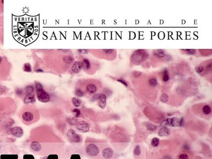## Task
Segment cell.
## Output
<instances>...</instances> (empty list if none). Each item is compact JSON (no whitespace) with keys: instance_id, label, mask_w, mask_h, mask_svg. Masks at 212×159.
<instances>
[{"instance_id":"obj_1","label":"cell","mask_w":212,"mask_h":159,"mask_svg":"<svg viewBox=\"0 0 212 159\" xmlns=\"http://www.w3.org/2000/svg\"><path fill=\"white\" fill-rule=\"evenodd\" d=\"M20 117L24 124L29 125L39 120L40 114L38 110L35 106L26 105L23 106L21 110Z\"/></svg>"},{"instance_id":"obj_2","label":"cell","mask_w":212,"mask_h":159,"mask_svg":"<svg viewBox=\"0 0 212 159\" xmlns=\"http://www.w3.org/2000/svg\"><path fill=\"white\" fill-rule=\"evenodd\" d=\"M77 88H80L85 95H92L98 91L99 88V82L95 80H86L79 83Z\"/></svg>"},{"instance_id":"obj_3","label":"cell","mask_w":212,"mask_h":159,"mask_svg":"<svg viewBox=\"0 0 212 159\" xmlns=\"http://www.w3.org/2000/svg\"><path fill=\"white\" fill-rule=\"evenodd\" d=\"M35 88L38 100L41 103H48L50 99V97L49 94L44 90L42 85L39 82H36Z\"/></svg>"},{"instance_id":"obj_4","label":"cell","mask_w":212,"mask_h":159,"mask_svg":"<svg viewBox=\"0 0 212 159\" xmlns=\"http://www.w3.org/2000/svg\"><path fill=\"white\" fill-rule=\"evenodd\" d=\"M25 96L23 101L25 104H33L35 101L34 88L31 85L27 86L24 88Z\"/></svg>"},{"instance_id":"obj_5","label":"cell","mask_w":212,"mask_h":159,"mask_svg":"<svg viewBox=\"0 0 212 159\" xmlns=\"http://www.w3.org/2000/svg\"><path fill=\"white\" fill-rule=\"evenodd\" d=\"M85 150L87 154L91 157H96L99 153V149L94 143H90L88 144L86 146Z\"/></svg>"},{"instance_id":"obj_6","label":"cell","mask_w":212,"mask_h":159,"mask_svg":"<svg viewBox=\"0 0 212 159\" xmlns=\"http://www.w3.org/2000/svg\"><path fill=\"white\" fill-rule=\"evenodd\" d=\"M67 136L69 140L71 142L79 143L82 141V138L81 136L72 129L68 130L67 132Z\"/></svg>"},{"instance_id":"obj_7","label":"cell","mask_w":212,"mask_h":159,"mask_svg":"<svg viewBox=\"0 0 212 159\" xmlns=\"http://www.w3.org/2000/svg\"><path fill=\"white\" fill-rule=\"evenodd\" d=\"M76 129L82 133H86L89 131L90 125L89 123L84 120H81L76 124Z\"/></svg>"},{"instance_id":"obj_8","label":"cell","mask_w":212,"mask_h":159,"mask_svg":"<svg viewBox=\"0 0 212 159\" xmlns=\"http://www.w3.org/2000/svg\"><path fill=\"white\" fill-rule=\"evenodd\" d=\"M95 96L96 97L95 99L98 100V106L102 109H104L106 105V95L104 93H101Z\"/></svg>"},{"instance_id":"obj_9","label":"cell","mask_w":212,"mask_h":159,"mask_svg":"<svg viewBox=\"0 0 212 159\" xmlns=\"http://www.w3.org/2000/svg\"><path fill=\"white\" fill-rule=\"evenodd\" d=\"M10 132L11 135L16 138L22 137L23 134V129L22 127L18 126L12 127L10 130Z\"/></svg>"},{"instance_id":"obj_10","label":"cell","mask_w":212,"mask_h":159,"mask_svg":"<svg viewBox=\"0 0 212 159\" xmlns=\"http://www.w3.org/2000/svg\"><path fill=\"white\" fill-rule=\"evenodd\" d=\"M102 156L106 159L111 158L114 154L113 151L110 148H105L102 151Z\"/></svg>"},{"instance_id":"obj_11","label":"cell","mask_w":212,"mask_h":159,"mask_svg":"<svg viewBox=\"0 0 212 159\" xmlns=\"http://www.w3.org/2000/svg\"><path fill=\"white\" fill-rule=\"evenodd\" d=\"M82 68V63L81 61H76L72 67V72L75 74L79 73Z\"/></svg>"},{"instance_id":"obj_12","label":"cell","mask_w":212,"mask_h":159,"mask_svg":"<svg viewBox=\"0 0 212 159\" xmlns=\"http://www.w3.org/2000/svg\"><path fill=\"white\" fill-rule=\"evenodd\" d=\"M166 124L171 126H180V120L175 117L168 119L166 121Z\"/></svg>"},{"instance_id":"obj_13","label":"cell","mask_w":212,"mask_h":159,"mask_svg":"<svg viewBox=\"0 0 212 159\" xmlns=\"http://www.w3.org/2000/svg\"><path fill=\"white\" fill-rule=\"evenodd\" d=\"M5 59L0 56V75L1 74H2L3 72H5V70L8 68V64H7L5 63Z\"/></svg>"},{"instance_id":"obj_14","label":"cell","mask_w":212,"mask_h":159,"mask_svg":"<svg viewBox=\"0 0 212 159\" xmlns=\"http://www.w3.org/2000/svg\"><path fill=\"white\" fill-rule=\"evenodd\" d=\"M82 68L84 69L86 71H89L91 69V64L90 61L87 59H84L82 62Z\"/></svg>"},{"instance_id":"obj_15","label":"cell","mask_w":212,"mask_h":159,"mask_svg":"<svg viewBox=\"0 0 212 159\" xmlns=\"http://www.w3.org/2000/svg\"><path fill=\"white\" fill-rule=\"evenodd\" d=\"M31 148L34 151L38 152L41 149L42 147H41V144L39 142L35 141V142H33L31 143Z\"/></svg>"},{"instance_id":"obj_16","label":"cell","mask_w":212,"mask_h":159,"mask_svg":"<svg viewBox=\"0 0 212 159\" xmlns=\"http://www.w3.org/2000/svg\"><path fill=\"white\" fill-rule=\"evenodd\" d=\"M169 129L166 128L165 127H163L162 128L160 129L158 132V135L159 136H169Z\"/></svg>"},{"instance_id":"obj_17","label":"cell","mask_w":212,"mask_h":159,"mask_svg":"<svg viewBox=\"0 0 212 159\" xmlns=\"http://www.w3.org/2000/svg\"><path fill=\"white\" fill-rule=\"evenodd\" d=\"M72 102L74 106L79 107L82 104V100L79 98L74 97L72 99Z\"/></svg>"},{"instance_id":"obj_18","label":"cell","mask_w":212,"mask_h":159,"mask_svg":"<svg viewBox=\"0 0 212 159\" xmlns=\"http://www.w3.org/2000/svg\"><path fill=\"white\" fill-rule=\"evenodd\" d=\"M154 54L158 58H162L165 56V52L162 50H156V52H154Z\"/></svg>"},{"instance_id":"obj_19","label":"cell","mask_w":212,"mask_h":159,"mask_svg":"<svg viewBox=\"0 0 212 159\" xmlns=\"http://www.w3.org/2000/svg\"><path fill=\"white\" fill-rule=\"evenodd\" d=\"M73 60L74 59L73 57L70 55L64 56L63 57V61L67 64L72 63L73 61Z\"/></svg>"},{"instance_id":"obj_20","label":"cell","mask_w":212,"mask_h":159,"mask_svg":"<svg viewBox=\"0 0 212 159\" xmlns=\"http://www.w3.org/2000/svg\"><path fill=\"white\" fill-rule=\"evenodd\" d=\"M211 108L209 105H205L204 106L203 108V112L205 114L208 115V114H209L211 113Z\"/></svg>"},{"instance_id":"obj_21","label":"cell","mask_w":212,"mask_h":159,"mask_svg":"<svg viewBox=\"0 0 212 159\" xmlns=\"http://www.w3.org/2000/svg\"><path fill=\"white\" fill-rule=\"evenodd\" d=\"M23 70L26 72H31V66L29 63H25L24 64L23 66Z\"/></svg>"},{"instance_id":"obj_22","label":"cell","mask_w":212,"mask_h":159,"mask_svg":"<svg viewBox=\"0 0 212 159\" xmlns=\"http://www.w3.org/2000/svg\"><path fill=\"white\" fill-rule=\"evenodd\" d=\"M75 94L76 95V96L78 97H82L83 96V95H85L84 93H83V92L81 90V89L79 88H77V87L76 88V89Z\"/></svg>"},{"instance_id":"obj_23","label":"cell","mask_w":212,"mask_h":159,"mask_svg":"<svg viewBox=\"0 0 212 159\" xmlns=\"http://www.w3.org/2000/svg\"><path fill=\"white\" fill-rule=\"evenodd\" d=\"M159 143V140L158 138H154L152 140V145L153 147H157Z\"/></svg>"},{"instance_id":"obj_24","label":"cell","mask_w":212,"mask_h":159,"mask_svg":"<svg viewBox=\"0 0 212 159\" xmlns=\"http://www.w3.org/2000/svg\"><path fill=\"white\" fill-rule=\"evenodd\" d=\"M134 154L136 156H139L141 153V147L139 145H137L136 146L134 150Z\"/></svg>"},{"instance_id":"obj_25","label":"cell","mask_w":212,"mask_h":159,"mask_svg":"<svg viewBox=\"0 0 212 159\" xmlns=\"http://www.w3.org/2000/svg\"><path fill=\"white\" fill-rule=\"evenodd\" d=\"M17 156L16 155H2L1 156V159H17Z\"/></svg>"},{"instance_id":"obj_26","label":"cell","mask_w":212,"mask_h":159,"mask_svg":"<svg viewBox=\"0 0 212 159\" xmlns=\"http://www.w3.org/2000/svg\"><path fill=\"white\" fill-rule=\"evenodd\" d=\"M169 75L168 74V71L165 70L163 72V81L164 82H167L169 80Z\"/></svg>"},{"instance_id":"obj_27","label":"cell","mask_w":212,"mask_h":159,"mask_svg":"<svg viewBox=\"0 0 212 159\" xmlns=\"http://www.w3.org/2000/svg\"><path fill=\"white\" fill-rule=\"evenodd\" d=\"M157 81L155 78H152L149 80V84L151 86L155 87L157 85Z\"/></svg>"},{"instance_id":"obj_28","label":"cell","mask_w":212,"mask_h":159,"mask_svg":"<svg viewBox=\"0 0 212 159\" xmlns=\"http://www.w3.org/2000/svg\"><path fill=\"white\" fill-rule=\"evenodd\" d=\"M160 99H161V100L163 103L166 102V101H168V99H169L168 95H167L166 94H165V93H164V94H162L161 97H160Z\"/></svg>"},{"instance_id":"obj_29","label":"cell","mask_w":212,"mask_h":159,"mask_svg":"<svg viewBox=\"0 0 212 159\" xmlns=\"http://www.w3.org/2000/svg\"><path fill=\"white\" fill-rule=\"evenodd\" d=\"M16 93L19 97H22L24 93V92L21 88H17L16 90Z\"/></svg>"},{"instance_id":"obj_30","label":"cell","mask_w":212,"mask_h":159,"mask_svg":"<svg viewBox=\"0 0 212 159\" xmlns=\"http://www.w3.org/2000/svg\"><path fill=\"white\" fill-rule=\"evenodd\" d=\"M183 50L188 54H194L195 53V50L193 49H184Z\"/></svg>"},{"instance_id":"obj_31","label":"cell","mask_w":212,"mask_h":159,"mask_svg":"<svg viewBox=\"0 0 212 159\" xmlns=\"http://www.w3.org/2000/svg\"><path fill=\"white\" fill-rule=\"evenodd\" d=\"M147 128L151 131H153L157 129V126L155 125L149 124H148V126H147Z\"/></svg>"},{"instance_id":"obj_32","label":"cell","mask_w":212,"mask_h":159,"mask_svg":"<svg viewBox=\"0 0 212 159\" xmlns=\"http://www.w3.org/2000/svg\"><path fill=\"white\" fill-rule=\"evenodd\" d=\"M178 159H188V156L186 154H182L179 155Z\"/></svg>"},{"instance_id":"obj_33","label":"cell","mask_w":212,"mask_h":159,"mask_svg":"<svg viewBox=\"0 0 212 159\" xmlns=\"http://www.w3.org/2000/svg\"><path fill=\"white\" fill-rule=\"evenodd\" d=\"M73 112L76 113V117H79L80 116L81 114V111H80V110H79L75 109V110H74Z\"/></svg>"},{"instance_id":"obj_34","label":"cell","mask_w":212,"mask_h":159,"mask_svg":"<svg viewBox=\"0 0 212 159\" xmlns=\"http://www.w3.org/2000/svg\"><path fill=\"white\" fill-rule=\"evenodd\" d=\"M203 69H204V68L202 66H199L196 68V71L198 73H200L203 71Z\"/></svg>"},{"instance_id":"obj_35","label":"cell","mask_w":212,"mask_h":159,"mask_svg":"<svg viewBox=\"0 0 212 159\" xmlns=\"http://www.w3.org/2000/svg\"><path fill=\"white\" fill-rule=\"evenodd\" d=\"M117 81H118V82H121L122 84H123L124 85H125V86H126V87L128 86V85H127V82H126V81H124V80H123V79H118V80H117Z\"/></svg>"},{"instance_id":"obj_36","label":"cell","mask_w":212,"mask_h":159,"mask_svg":"<svg viewBox=\"0 0 212 159\" xmlns=\"http://www.w3.org/2000/svg\"><path fill=\"white\" fill-rule=\"evenodd\" d=\"M163 159H171V158L169 156H165L163 158Z\"/></svg>"}]
</instances>
